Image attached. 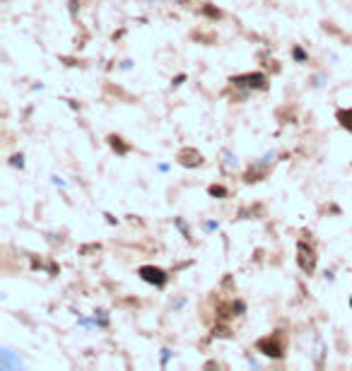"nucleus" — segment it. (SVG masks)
<instances>
[{"mask_svg": "<svg viewBox=\"0 0 352 371\" xmlns=\"http://www.w3.org/2000/svg\"><path fill=\"white\" fill-rule=\"evenodd\" d=\"M77 323H80L82 328H92V325H94V321H89V318H82V316L77 318Z\"/></svg>", "mask_w": 352, "mask_h": 371, "instance_id": "nucleus-13", "label": "nucleus"}, {"mask_svg": "<svg viewBox=\"0 0 352 371\" xmlns=\"http://www.w3.org/2000/svg\"><path fill=\"white\" fill-rule=\"evenodd\" d=\"M138 275H140L145 282H150V285H154V287H164L167 285V272H164V270H159V268L143 265V268L138 270Z\"/></svg>", "mask_w": 352, "mask_h": 371, "instance_id": "nucleus-1", "label": "nucleus"}, {"mask_svg": "<svg viewBox=\"0 0 352 371\" xmlns=\"http://www.w3.org/2000/svg\"><path fill=\"white\" fill-rule=\"evenodd\" d=\"M183 82H186V75H178V77H176V80H174V87L183 85Z\"/></svg>", "mask_w": 352, "mask_h": 371, "instance_id": "nucleus-19", "label": "nucleus"}, {"mask_svg": "<svg viewBox=\"0 0 352 371\" xmlns=\"http://www.w3.org/2000/svg\"><path fill=\"white\" fill-rule=\"evenodd\" d=\"M299 265H302L304 272H311V270H314V253H311V248L306 251L304 244H299Z\"/></svg>", "mask_w": 352, "mask_h": 371, "instance_id": "nucleus-3", "label": "nucleus"}, {"mask_svg": "<svg viewBox=\"0 0 352 371\" xmlns=\"http://www.w3.org/2000/svg\"><path fill=\"white\" fill-rule=\"evenodd\" d=\"M157 169H159V172H162V173H167V172H169V164H159Z\"/></svg>", "mask_w": 352, "mask_h": 371, "instance_id": "nucleus-21", "label": "nucleus"}, {"mask_svg": "<svg viewBox=\"0 0 352 371\" xmlns=\"http://www.w3.org/2000/svg\"><path fill=\"white\" fill-rule=\"evenodd\" d=\"M234 311H236V314H244V311H246L244 301H234Z\"/></svg>", "mask_w": 352, "mask_h": 371, "instance_id": "nucleus-15", "label": "nucleus"}, {"mask_svg": "<svg viewBox=\"0 0 352 371\" xmlns=\"http://www.w3.org/2000/svg\"><path fill=\"white\" fill-rule=\"evenodd\" d=\"M292 56H294V60H297V63H304V60H306V51H304V49H299V46H294Z\"/></svg>", "mask_w": 352, "mask_h": 371, "instance_id": "nucleus-8", "label": "nucleus"}, {"mask_svg": "<svg viewBox=\"0 0 352 371\" xmlns=\"http://www.w3.org/2000/svg\"><path fill=\"white\" fill-rule=\"evenodd\" d=\"M350 306H352V299H350Z\"/></svg>", "mask_w": 352, "mask_h": 371, "instance_id": "nucleus-22", "label": "nucleus"}, {"mask_svg": "<svg viewBox=\"0 0 352 371\" xmlns=\"http://www.w3.org/2000/svg\"><path fill=\"white\" fill-rule=\"evenodd\" d=\"M121 68H123V70H130V68H133V60H123Z\"/></svg>", "mask_w": 352, "mask_h": 371, "instance_id": "nucleus-20", "label": "nucleus"}, {"mask_svg": "<svg viewBox=\"0 0 352 371\" xmlns=\"http://www.w3.org/2000/svg\"><path fill=\"white\" fill-rule=\"evenodd\" d=\"M94 325H99V328H106V325H109V318H106V311H101V309H99V311L94 314Z\"/></svg>", "mask_w": 352, "mask_h": 371, "instance_id": "nucleus-5", "label": "nucleus"}, {"mask_svg": "<svg viewBox=\"0 0 352 371\" xmlns=\"http://www.w3.org/2000/svg\"><path fill=\"white\" fill-rule=\"evenodd\" d=\"M53 183H56V186H60V188H65V186H68V183H65L60 176H53Z\"/></svg>", "mask_w": 352, "mask_h": 371, "instance_id": "nucleus-17", "label": "nucleus"}, {"mask_svg": "<svg viewBox=\"0 0 352 371\" xmlns=\"http://www.w3.org/2000/svg\"><path fill=\"white\" fill-rule=\"evenodd\" d=\"M236 87H253V89H263L265 87V75L261 73H253V75H239L232 80Z\"/></svg>", "mask_w": 352, "mask_h": 371, "instance_id": "nucleus-2", "label": "nucleus"}, {"mask_svg": "<svg viewBox=\"0 0 352 371\" xmlns=\"http://www.w3.org/2000/svg\"><path fill=\"white\" fill-rule=\"evenodd\" d=\"M203 229H205V231H217V229H220V222H205Z\"/></svg>", "mask_w": 352, "mask_h": 371, "instance_id": "nucleus-12", "label": "nucleus"}, {"mask_svg": "<svg viewBox=\"0 0 352 371\" xmlns=\"http://www.w3.org/2000/svg\"><path fill=\"white\" fill-rule=\"evenodd\" d=\"M207 193L215 196V198H227V188H225V186H210Z\"/></svg>", "mask_w": 352, "mask_h": 371, "instance_id": "nucleus-6", "label": "nucleus"}, {"mask_svg": "<svg viewBox=\"0 0 352 371\" xmlns=\"http://www.w3.org/2000/svg\"><path fill=\"white\" fill-rule=\"evenodd\" d=\"M174 224L181 229V234H183L186 239H191V234H188V227H186V222H183V220H174Z\"/></svg>", "mask_w": 352, "mask_h": 371, "instance_id": "nucleus-11", "label": "nucleus"}, {"mask_svg": "<svg viewBox=\"0 0 352 371\" xmlns=\"http://www.w3.org/2000/svg\"><path fill=\"white\" fill-rule=\"evenodd\" d=\"M10 164H12L15 169H25V157H22V154H15V157L10 159Z\"/></svg>", "mask_w": 352, "mask_h": 371, "instance_id": "nucleus-9", "label": "nucleus"}, {"mask_svg": "<svg viewBox=\"0 0 352 371\" xmlns=\"http://www.w3.org/2000/svg\"><path fill=\"white\" fill-rule=\"evenodd\" d=\"M172 354H174V352H172L169 347H162V349H159V362H162V367H167V364H169Z\"/></svg>", "mask_w": 352, "mask_h": 371, "instance_id": "nucleus-7", "label": "nucleus"}, {"mask_svg": "<svg viewBox=\"0 0 352 371\" xmlns=\"http://www.w3.org/2000/svg\"><path fill=\"white\" fill-rule=\"evenodd\" d=\"M225 157H227V167H236V157L234 154H229V152H227Z\"/></svg>", "mask_w": 352, "mask_h": 371, "instance_id": "nucleus-14", "label": "nucleus"}, {"mask_svg": "<svg viewBox=\"0 0 352 371\" xmlns=\"http://www.w3.org/2000/svg\"><path fill=\"white\" fill-rule=\"evenodd\" d=\"M258 349L263 352L265 357H273V359L282 357V349H280L275 343H270V340H261V343H258Z\"/></svg>", "mask_w": 352, "mask_h": 371, "instance_id": "nucleus-4", "label": "nucleus"}, {"mask_svg": "<svg viewBox=\"0 0 352 371\" xmlns=\"http://www.w3.org/2000/svg\"><path fill=\"white\" fill-rule=\"evenodd\" d=\"M104 217H106V222H109V224H116V217H114L111 212H104Z\"/></svg>", "mask_w": 352, "mask_h": 371, "instance_id": "nucleus-18", "label": "nucleus"}, {"mask_svg": "<svg viewBox=\"0 0 352 371\" xmlns=\"http://www.w3.org/2000/svg\"><path fill=\"white\" fill-rule=\"evenodd\" d=\"M205 15H210V17H220V10H215V7H205Z\"/></svg>", "mask_w": 352, "mask_h": 371, "instance_id": "nucleus-16", "label": "nucleus"}, {"mask_svg": "<svg viewBox=\"0 0 352 371\" xmlns=\"http://www.w3.org/2000/svg\"><path fill=\"white\" fill-rule=\"evenodd\" d=\"M111 147L118 149L121 154H126V152H128V147H126V145H121V138H111Z\"/></svg>", "mask_w": 352, "mask_h": 371, "instance_id": "nucleus-10", "label": "nucleus"}]
</instances>
